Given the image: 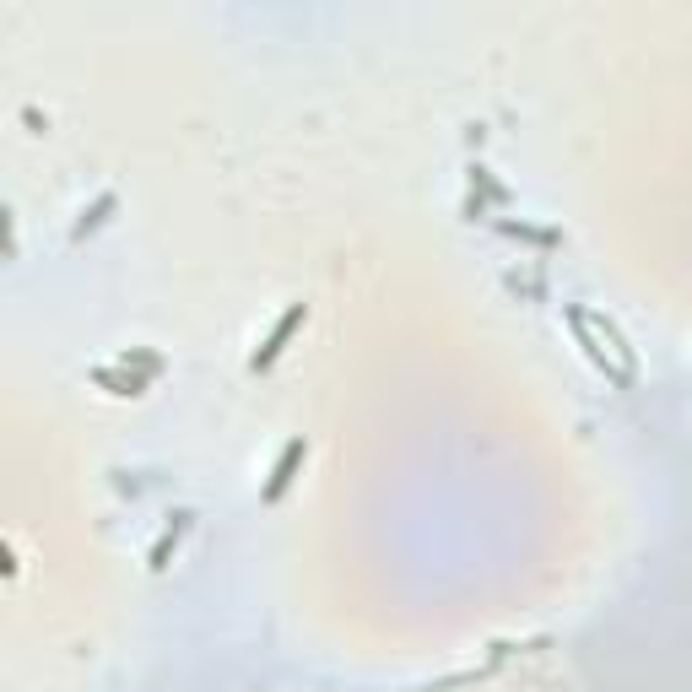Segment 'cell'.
<instances>
[{"label": "cell", "instance_id": "6da1fadb", "mask_svg": "<svg viewBox=\"0 0 692 692\" xmlns=\"http://www.w3.org/2000/svg\"><path fill=\"white\" fill-rule=\"evenodd\" d=\"M568 325H574L584 357H590L606 379H617V384H633L638 379V357H633V346L622 341V330L611 325V319L590 314V309H568Z\"/></svg>", "mask_w": 692, "mask_h": 692}, {"label": "cell", "instance_id": "7a4b0ae2", "mask_svg": "<svg viewBox=\"0 0 692 692\" xmlns=\"http://www.w3.org/2000/svg\"><path fill=\"white\" fill-rule=\"evenodd\" d=\"M303 319H309V303H292V309L276 319L271 325V336H265V346H255V357H249V368H271L276 357L287 352V341H292V330L303 325Z\"/></svg>", "mask_w": 692, "mask_h": 692}, {"label": "cell", "instance_id": "3957f363", "mask_svg": "<svg viewBox=\"0 0 692 692\" xmlns=\"http://www.w3.org/2000/svg\"><path fill=\"white\" fill-rule=\"evenodd\" d=\"M309 460V438H292V444L282 449V460H276V471H271V482H265V503H276L287 492V482L298 476V465Z\"/></svg>", "mask_w": 692, "mask_h": 692}]
</instances>
